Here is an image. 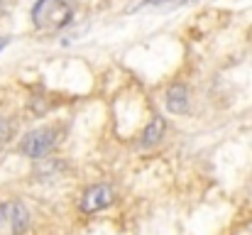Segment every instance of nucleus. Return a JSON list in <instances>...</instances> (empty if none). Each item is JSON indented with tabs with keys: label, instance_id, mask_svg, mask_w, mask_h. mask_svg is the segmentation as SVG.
<instances>
[{
	"label": "nucleus",
	"instance_id": "nucleus-4",
	"mask_svg": "<svg viewBox=\"0 0 252 235\" xmlns=\"http://www.w3.org/2000/svg\"><path fill=\"white\" fill-rule=\"evenodd\" d=\"M113 189L105 186V184H93L91 189H86V194L81 196V211L84 213H98L103 208H108L113 203Z\"/></svg>",
	"mask_w": 252,
	"mask_h": 235
},
{
	"label": "nucleus",
	"instance_id": "nucleus-8",
	"mask_svg": "<svg viewBox=\"0 0 252 235\" xmlns=\"http://www.w3.org/2000/svg\"><path fill=\"white\" fill-rule=\"evenodd\" d=\"M7 44H10V39H7V37H0V52H2Z\"/></svg>",
	"mask_w": 252,
	"mask_h": 235
},
{
	"label": "nucleus",
	"instance_id": "nucleus-6",
	"mask_svg": "<svg viewBox=\"0 0 252 235\" xmlns=\"http://www.w3.org/2000/svg\"><path fill=\"white\" fill-rule=\"evenodd\" d=\"M162 135H164V120L162 118H155L147 128H145V133H142V147L147 150V147H155L159 140H162Z\"/></svg>",
	"mask_w": 252,
	"mask_h": 235
},
{
	"label": "nucleus",
	"instance_id": "nucleus-2",
	"mask_svg": "<svg viewBox=\"0 0 252 235\" xmlns=\"http://www.w3.org/2000/svg\"><path fill=\"white\" fill-rule=\"evenodd\" d=\"M54 142H57V133H54L52 128H39V130H32V133L22 140L20 152L32 157V159H44V157L52 152Z\"/></svg>",
	"mask_w": 252,
	"mask_h": 235
},
{
	"label": "nucleus",
	"instance_id": "nucleus-3",
	"mask_svg": "<svg viewBox=\"0 0 252 235\" xmlns=\"http://www.w3.org/2000/svg\"><path fill=\"white\" fill-rule=\"evenodd\" d=\"M27 208L17 201H7L0 206V235H22L27 228Z\"/></svg>",
	"mask_w": 252,
	"mask_h": 235
},
{
	"label": "nucleus",
	"instance_id": "nucleus-1",
	"mask_svg": "<svg viewBox=\"0 0 252 235\" xmlns=\"http://www.w3.org/2000/svg\"><path fill=\"white\" fill-rule=\"evenodd\" d=\"M74 20V5L69 0H37L32 7V22L39 30H62Z\"/></svg>",
	"mask_w": 252,
	"mask_h": 235
},
{
	"label": "nucleus",
	"instance_id": "nucleus-5",
	"mask_svg": "<svg viewBox=\"0 0 252 235\" xmlns=\"http://www.w3.org/2000/svg\"><path fill=\"white\" fill-rule=\"evenodd\" d=\"M167 108L169 113H174V115L189 110V91H186L184 83H174L167 91Z\"/></svg>",
	"mask_w": 252,
	"mask_h": 235
},
{
	"label": "nucleus",
	"instance_id": "nucleus-7",
	"mask_svg": "<svg viewBox=\"0 0 252 235\" xmlns=\"http://www.w3.org/2000/svg\"><path fill=\"white\" fill-rule=\"evenodd\" d=\"M10 135H12V125H10V123H7V120L0 115V147L10 140Z\"/></svg>",
	"mask_w": 252,
	"mask_h": 235
}]
</instances>
